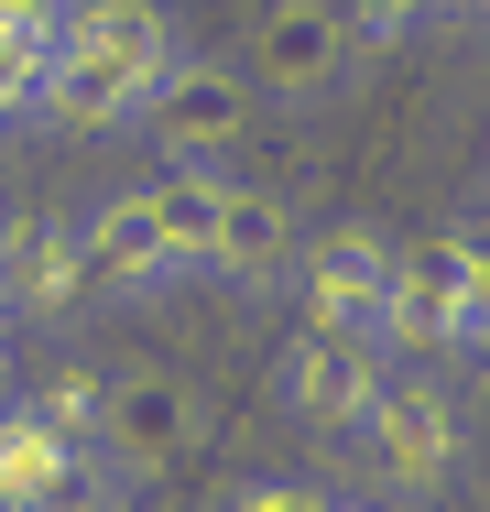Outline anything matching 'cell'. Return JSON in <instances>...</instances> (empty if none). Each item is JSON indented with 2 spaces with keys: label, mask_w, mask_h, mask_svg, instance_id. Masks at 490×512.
I'll use <instances>...</instances> for the list:
<instances>
[{
  "label": "cell",
  "mask_w": 490,
  "mask_h": 512,
  "mask_svg": "<svg viewBox=\"0 0 490 512\" xmlns=\"http://www.w3.org/2000/svg\"><path fill=\"white\" fill-rule=\"evenodd\" d=\"M218 512H338V491H316V480H240Z\"/></svg>",
  "instance_id": "obj_16"
},
{
  "label": "cell",
  "mask_w": 490,
  "mask_h": 512,
  "mask_svg": "<svg viewBox=\"0 0 490 512\" xmlns=\"http://www.w3.org/2000/svg\"><path fill=\"white\" fill-rule=\"evenodd\" d=\"M55 99V22H0V120H44Z\"/></svg>",
  "instance_id": "obj_15"
},
{
  "label": "cell",
  "mask_w": 490,
  "mask_h": 512,
  "mask_svg": "<svg viewBox=\"0 0 490 512\" xmlns=\"http://www.w3.org/2000/svg\"><path fill=\"white\" fill-rule=\"evenodd\" d=\"M0 327H11V316H0Z\"/></svg>",
  "instance_id": "obj_20"
},
{
  "label": "cell",
  "mask_w": 490,
  "mask_h": 512,
  "mask_svg": "<svg viewBox=\"0 0 490 512\" xmlns=\"http://www.w3.org/2000/svg\"><path fill=\"white\" fill-rule=\"evenodd\" d=\"M196 273H207V284H240V295H273V284L294 273V207L262 197V186H229Z\"/></svg>",
  "instance_id": "obj_12"
},
{
  "label": "cell",
  "mask_w": 490,
  "mask_h": 512,
  "mask_svg": "<svg viewBox=\"0 0 490 512\" xmlns=\"http://www.w3.org/2000/svg\"><path fill=\"white\" fill-rule=\"evenodd\" d=\"M88 491H109V469L88 447L44 436L22 404H0V502L11 512H88Z\"/></svg>",
  "instance_id": "obj_11"
},
{
  "label": "cell",
  "mask_w": 490,
  "mask_h": 512,
  "mask_svg": "<svg viewBox=\"0 0 490 512\" xmlns=\"http://www.w3.org/2000/svg\"><path fill=\"white\" fill-rule=\"evenodd\" d=\"M218 197H229V175H218V164H164V175H142V207H153V229H164V251H175V284L207 262Z\"/></svg>",
  "instance_id": "obj_13"
},
{
  "label": "cell",
  "mask_w": 490,
  "mask_h": 512,
  "mask_svg": "<svg viewBox=\"0 0 490 512\" xmlns=\"http://www.w3.org/2000/svg\"><path fill=\"white\" fill-rule=\"evenodd\" d=\"M0 512H11V502H0Z\"/></svg>",
  "instance_id": "obj_21"
},
{
  "label": "cell",
  "mask_w": 490,
  "mask_h": 512,
  "mask_svg": "<svg viewBox=\"0 0 490 512\" xmlns=\"http://www.w3.org/2000/svg\"><path fill=\"white\" fill-rule=\"evenodd\" d=\"M142 131H153L164 164H218L251 131V77L218 66V55H175V77L142 99Z\"/></svg>",
  "instance_id": "obj_5"
},
{
  "label": "cell",
  "mask_w": 490,
  "mask_h": 512,
  "mask_svg": "<svg viewBox=\"0 0 490 512\" xmlns=\"http://www.w3.org/2000/svg\"><path fill=\"white\" fill-rule=\"evenodd\" d=\"M88 306V240L77 218H0V316L66 327Z\"/></svg>",
  "instance_id": "obj_7"
},
{
  "label": "cell",
  "mask_w": 490,
  "mask_h": 512,
  "mask_svg": "<svg viewBox=\"0 0 490 512\" xmlns=\"http://www.w3.org/2000/svg\"><path fill=\"white\" fill-rule=\"evenodd\" d=\"M77 240H88V295L142 306V295H164V284H175V251H164V229H153L142 186H109V197L77 218Z\"/></svg>",
  "instance_id": "obj_10"
},
{
  "label": "cell",
  "mask_w": 490,
  "mask_h": 512,
  "mask_svg": "<svg viewBox=\"0 0 490 512\" xmlns=\"http://www.w3.org/2000/svg\"><path fill=\"white\" fill-rule=\"evenodd\" d=\"M349 436H360L371 480H382V491H403V502H414V491H447V480L469 469V414L447 404V382H403V371H392L382 404L360 414Z\"/></svg>",
  "instance_id": "obj_3"
},
{
  "label": "cell",
  "mask_w": 490,
  "mask_h": 512,
  "mask_svg": "<svg viewBox=\"0 0 490 512\" xmlns=\"http://www.w3.org/2000/svg\"><path fill=\"white\" fill-rule=\"evenodd\" d=\"M490 338V251L480 229L458 240H392V284H382V327L371 349L403 360H480Z\"/></svg>",
  "instance_id": "obj_2"
},
{
  "label": "cell",
  "mask_w": 490,
  "mask_h": 512,
  "mask_svg": "<svg viewBox=\"0 0 490 512\" xmlns=\"http://www.w3.org/2000/svg\"><path fill=\"white\" fill-rule=\"evenodd\" d=\"M98 404H109V382H98L88 360H66V371H44V382L22 393V414H33L44 436H66V447H88V458H98Z\"/></svg>",
  "instance_id": "obj_14"
},
{
  "label": "cell",
  "mask_w": 490,
  "mask_h": 512,
  "mask_svg": "<svg viewBox=\"0 0 490 512\" xmlns=\"http://www.w3.org/2000/svg\"><path fill=\"white\" fill-rule=\"evenodd\" d=\"M175 22L153 11V0H66V22H55V120H77V131H131L142 99L175 77Z\"/></svg>",
  "instance_id": "obj_1"
},
{
  "label": "cell",
  "mask_w": 490,
  "mask_h": 512,
  "mask_svg": "<svg viewBox=\"0 0 490 512\" xmlns=\"http://www.w3.org/2000/svg\"><path fill=\"white\" fill-rule=\"evenodd\" d=\"M447 0H349V44H392V33H414V22H436Z\"/></svg>",
  "instance_id": "obj_17"
},
{
  "label": "cell",
  "mask_w": 490,
  "mask_h": 512,
  "mask_svg": "<svg viewBox=\"0 0 490 512\" xmlns=\"http://www.w3.org/2000/svg\"><path fill=\"white\" fill-rule=\"evenodd\" d=\"M392 360L371 349V338H327V327H294L284 349V414H305V425H327V436H349L360 414L382 404Z\"/></svg>",
  "instance_id": "obj_9"
},
{
  "label": "cell",
  "mask_w": 490,
  "mask_h": 512,
  "mask_svg": "<svg viewBox=\"0 0 490 512\" xmlns=\"http://www.w3.org/2000/svg\"><path fill=\"white\" fill-rule=\"evenodd\" d=\"M196 447V393L175 371H120L109 404H98V469L109 491H153L164 469H186Z\"/></svg>",
  "instance_id": "obj_4"
},
{
  "label": "cell",
  "mask_w": 490,
  "mask_h": 512,
  "mask_svg": "<svg viewBox=\"0 0 490 512\" xmlns=\"http://www.w3.org/2000/svg\"><path fill=\"white\" fill-rule=\"evenodd\" d=\"M0 22H66V0H0Z\"/></svg>",
  "instance_id": "obj_18"
},
{
  "label": "cell",
  "mask_w": 490,
  "mask_h": 512,
  "mask_svg": "<svg viewBox=\"0 0 490 512\" xmlns=\"http://www.w3.org/2000/svg\"><path fill=\"white\" fill-rule=\"evenodd\" d=\"M98 512H142V502H131V491H109V502H98Z\"/></svg>",
  "instance_id": "obj_19"
},
{
  "label": "cell",
  "mask_w": 490,
  "mask_h": 512,
  "mask_svg": "<svg viewBox=\"0 0 490 512\" xmlns=\"http://www.w3.org/2000/svg\"><path fill=\"white\" fill-rule=\"evenodd\" d=\"M382 284H392V229L338 218V229L305 251V327H327V338H371V327H382Z\"/></svg>",
  "instance_id": "obj_8"
},
{
  "label": "cell",
  "mask_w": 490,
  "mask_h": 512,
  "mask_svg": "<svg viewBox=\"0 0 490 512\" xmlns=\"http://www.w3.org/2000/svg\"><path fill=\"white\" fill-rule=\"evenodd\" d=\"M349 66H360V44H349V11H338V0H273V11L251 22V77L284 109L327 99Z\"/></svg>",
  "instance_id": "obj_6"
}]
</instances>
